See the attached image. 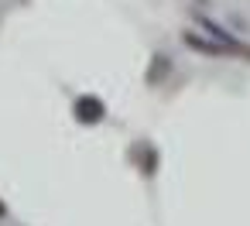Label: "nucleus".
<instances>
[{"label": "nucleus", "mask_w": 250, "mask_h": 226, "mask_svg": "<svg viewBox=\"0 0 250 226\" xmlns=\"http://www.w3.org/2000/svg\"><path fill=\"white\" fill-rule=\"evenodd\" d=\"M103 100L100 96H83V100H76V120H83V123H100L103 120Z\"/></svg>", "instance_id": "obj_2"}, {"label": "nucleus", "mask_w": 250, "mask_h": 226, "mask_svg": "<svg viewBox=\"0 0 250 226\" xmlns=\"http://www.w3.org/2000/svg\"><path fill=\"white\" fill-rule=\"evenodd\" d=\"M171 72V62H168V55H154V62H151V72H147V82L154 86L161 76H168Z\"/></svg>", "instance_id": "obj_3"}, {"label": "nucleus", "mask_w": 250, "mask_h": 226, "mask_svg": "<svg viewBox=\"0 0 250 226\" xmlns=\"http://www.w3.org/2000/svg\"><path fill=\"white\" fill-rule=\"evenodd\" d=\"M182 41H185L188 48H195V52L212 55V59H229V55H233L226 45H219V41H206V38H202V35H195V31H185V35H182Z\"/></svg>", "instance_id": "obj_1"}, {"label": "nucleus", "mask_w": 250, "mask_h": 226, "mask_svg": "<svg viewBox=\"0 0 250 226\" xmlns=\"http://www.w3.org/2000/svg\"><path fill=\"white\" fill-rule=\"evenodd\" d=\"M0 216H4V205H0Z\"/></svg>", "instance_id": "obj_4"}]
</instances>
